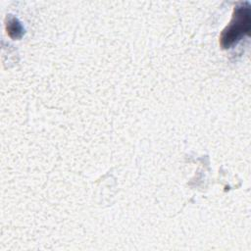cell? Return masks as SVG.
Returning <instances> with one entry per match:
<instances>
[{
	"label": "cell",
	"mask_w": 251,
	"mask_h": 251,
	"mask_svg": "<svg viewBox=\"0 0 251 251\" xmlns=\"http://www.w3.org/2000/svg\"><path fill=\"white\" fill-rule=\"evenodd\" d=\"M251 30V7L248 1L238 3L232 13L229 24L220 36L221 46L225 49L236 44L242 37L249 35Z\"/></svg>",
	"instance_id": "1"
},
{
	"label": "cell",
	"mask_w": 251,
	"mask_h": 251,
	"mask_svg": "<svg viewBox=\"0 0 251 251\" xmlns=\"http://www.w3.org/2000/svg\"><path fill=\"white\" fill-rule=\"evenodd\" d=\"M6 29L12 38H20L23 35V26L16 18H9L6 24Z\"/></svg>",
	"instance_id": "2"
}]
</instances>
